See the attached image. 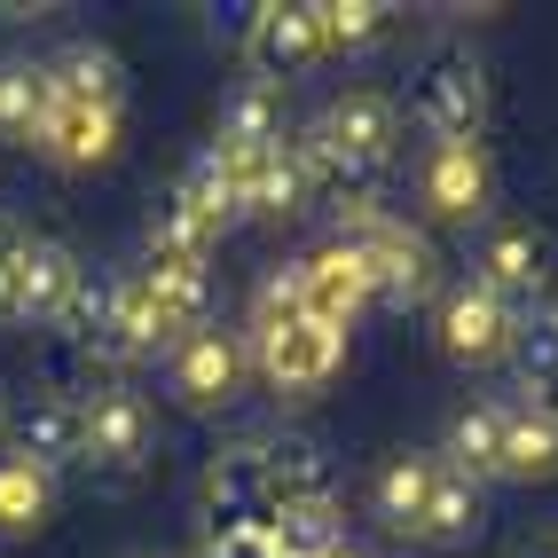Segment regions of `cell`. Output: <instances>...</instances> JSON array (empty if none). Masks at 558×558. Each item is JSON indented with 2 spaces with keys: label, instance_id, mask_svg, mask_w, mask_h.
Masks as SVG:
<instances>
[{
  "label": "cell",
  "instance_id": "1",
  "mask_svg": "<svg viewBox=\"0 0 558 558\" xmlns=\"http://www.w3.org/2000/svg\"><path fill=\"white\" fill-rule=\"evenodd\" d=\"M330 244L362 252L378 307H425V300H440V252H433V236L409 229L401 213H386L378 197H347L339 205V236H330Z\"/></svg>",
  "mask_w": 558,
  "mask_h": 558
},
{
  "label": "cell",
  "instance_id": "2",
  "mask_svg": "<svg viewBox=\"0 0 558 558\" xmlns=\"http://www.w3.org/2000/svg\"><path fill=\"white\" fill-rule=\"evenodd\" d=\"M433 323H440V354H449L457 369H496V362H511V354H519V339H527V315L504 307L496 291H480L472 276L440 283Z\"/></svg>",
  "mask_w": 558,
  "mask_h": 558
},
{
  "label": "cell",
  "instance_id": "3",
  "mask_svg": "<svg viewBox=\"0 0 558 558\" xmlns=\"http://www.w3.org/2000/svg\"><path fill=\"white\" fill-rule=\"evenodd\" d=\"M417 213L433 229H488V213H496L488 142H433L417 166Z\"/></svg>",
  "mask_w": 558,
  "mask_h": 558
},
{
  "label": "cell",
  "instance_id": "4",
  "mask_svg": "<svg viewBox=\"0 0 558 558\" xmlns=\"http://www.w3.org/2000/svg\"><path fill=\"white\" fill-rule=\"evenodd\" d=\"M315 142H323V158L339 166V181L347 173H378V166H393V150H401V110H393V95H378V87H354V95H339L315 119Z\"/></svg>",
  "mask_w": 558,
  "mask_h": 558
},
{
  "label": "cell",
  "instance_id": "5",
  "mask_svg": "<svg viewBox=\"0 0 558 558\" xmlns=\"http://www.w3.org/2000/svg\"><path fill=\"white\" fill-rule=\"evenodd\" d=\"M472 283L527 315L550 291V236L535 220H488V229H480V252H472Z\"/></svg>",
  "mask_w": 558,
  "mask_h": 558
},
{
  "label": "cell",
  "instance_id": "6",
  "mask_svg": "<svg viewBox=\"0 0 558 558\" xmlns=\"http://www.w3.org/2000/svg\"><path fill=\"white\" fill-rule=\"evenodd\" d=\"M417 126L433 142H480V126H488V71H480L464 48H440L425 71H417Z\"/></svg>",
  "mask_w": 558,
  "mask_h": 558
},
{
  "label": "cell",
  "instance_id": "7",
  "mask_svg": "<svg viewBox=\"0 0 558 558\" xmlns=\"http://www.w3.org/2000/svg\"><path fill=\"white\" fill-rule=\"evenodd\" d=\"M244 369H252V347L236 339V330L205 323V330H190V339L173 347V362H166V386H173V401H181V409L213 417V409H229V401L244 393Z\"/></svg>",
  "mask_w": 558,
  "mask_h": 558
},
{
  "label": "cell",
  "instance_id": "8",
  "mask_svg": "<svg viewBox=\"0 0 558 558\" xmlns=\"http://www.w3.org/2000/svg\"><path fill=\"white\" fill-rule=\"evenodd\" d=\"M244 347H252L259 378H268L283 401H307V393H323L330 378H339V362H347V330L291 323V330H276V339H244Z\"/></svg>",
  "mask_w": 558,
  "mask_h": 558
},
{
  "label": "cell",
  "instance_id": "9",
  "mask_svg": "<svg viewBox=\"0 0 558 558\" xmlns=\"http://www.w3.org/2000/svg\"><path fill=\"white\" fill-rule=\"evenodd\" d=\"M87 347H95V362H110V369L150 362L158 347H173L166 323H158V300H150V276H142V268L102 283V315H95V330H87Z\"/></svg>",
  "mask_w": 558,
  "mask_h": 558
},
{
  "label": "cell",
  "instance_id": "10",
  "mask_svg": "<svg viewBox=\"0 0 558 558\" xmlns=\"http://www.w3.org/2000/svg\"><path fill=\"white\" fill-rule=\"evenodd\" d=\"M48 166H63V173H95V166H110L126 150V110L119 102H71V95H56V110H48V126H40V142H32Z\"/></svg>",
  "mask_w": 558,
  "mask_h": 558
},
{
  "label": "cell",
  "instance_id": "11",
  "mask_svg": "<svg viewBox=\"0 0 558 558\" xmlns=\"http://www.w3.org/2000/svg\"><path fill=\"white\" fill-rule=\"evenodd\" d=\"M300 300H307V323H323V330H354L369 307H378V291H369L362 252L323 244V252L300 259Z\"/></svg>",
  "mask_w": 558,
  "mask_h": 558
},
{
  "label": "cell",
  "instance_id": "12",
  "mask_svg": "<svg viewBox=\"0 0 558 558\" xmlns=\"http://www.w3.org/2000/svg\"><path fill=\"white\" fill-rule=\"evenodd\" d=\"M244 63H252V80H268V87H283L291 71L323 63L315 16L300 9V0H268V9H252V24H244Z\"/></svg>",
  "mask_w": 558,
  "mask_h": 558
},
{
  "label": "cell",
  "instance_id": "13",
  "mask_svg": "<svg viewBox=\"0 0 558 558\" xmlns=\"http://www.w3.org/2000/svg\"><path fill=\"white\" fill-rule=\"evenodd\" d=\"M150 401L126 393V386H110L87 401V464L102 472H142V457H150Z\"/></svg>",
  "mask_w": 558,
  "mask_h": 558
},
{
  "label": "cell",
  "instance_id": "14",
  "mask_svg": "<svg viewBox=\"0 0 558 558\" xmlns=\"http://www.w3.org/2000/svg\"><path fill=\"white\" fill-rule=\"evenodd\" d=\"M433 480H440V457H425V449L386 457L378 480H369V519H378L386 535H409V543H417V519H425V504H433Z\"/></svg>",
  "mask_w": 558,
  "mask_h": 558
},
{
  "label": "cell",
  "instance_id": "15",
  "mask_svg": "<svg viewBox=\"0 0 558 558\" xmlns=\"http://www.w3.org/2000/svg\"><path fill=\"white\" fill-rule=\"evenodd\" d=\"M504 480H519V488L558 480V409L535 393L504 401Z\"/></svg>",
  "mask_w": 558,
  "mask_h": 558
},
{
  "label": "cell",
  "instance_id": "16",
  "mask_svg": "<svg viewBox=\"0 0 558 558\" xmlns=\"http://www.w3.org/2000/svg\"><path fill=\"white\" fill-rule=\"evenodd\" d=\"M16 276H24V323H63L80 307V291H87V268H80V252L63 236H32Z\"/></svg>",
  "mask_w": 558,
  "mask_h": 558
},
{
  "label": "cell",
  "instance_id": "17",
  "mask_svg": "<svg viewBox=\"0 0 558 558\" xmlns=\"http://www.w3.org/2000/svg\"><path fill=\"white\" fill-rule=\"evenodd\" d=\"M440 472L472 480V488H488L504 480V401H464L449 433H440Z\"/></svg>",
  "mask_w": 558,
  "mask_h": 558
},
{
  "label": "cell",
  "instance_id": "18",
  "mask_svg": "<svg viewBox=\"0 0 558 558\" xmlns=\"http://www.w3.org/2000/svg\"><path fill=\"white\" fill-rule=\"evenodd\" d=\"M56 519V472L40 457L9 449L0 457V543H32Z\"/></svg>",
  "mask_w": 558,
  "mask_h": 558
},
{
  "label": "cell",
  "instance_id": "19",
  "mask_svg": "<svg viewBox=\"0 0 558 558\" xmlns=\"http://www.w3.org/2000/svg\"><path fill=\"white\" fill-rule=\"evenodd\" d=\"M16 449H24V457H40V464L63 480V464H80V457H87V401H71V393H40V401L24 409Z\"/></svg>",
  "mask_w": 558,
  "mask_h": 558
},
{
  "label": "cell",
  "instance_id": "20",
  "mask_svg": "<svg viewBox=\"0 0 558 558\" xmlns=\"http://www.w3.org/2000/svg\"><path fill=\"white\" fill-rule=\"evenodd\" d=\"M480 535H488V488L440 472V480H433V504H425V519H417V543H425V550H472Z\"/></svg>",
  "mask_w": 558,
  "mask_h": 558
},
{
  "label": "cell",
  "instance_id": "21",
  "mask_svg": "<svg viewBox=\"0 0 558 558\" xmlns=\"http://www.w3.org/2000/svg\"><path fill=\"white\" fill-rule=\"evenodd\" d=\"M48 110H56V71L32 63V56H9L0 63V134L9 142H40Z\"/></svg>",
  "mask_w": 558,
  "mask_h": 558
},
{
  "label": "cell",
  "instance_id": "22",
  "mask_svg": "<svg viewBox=\"0 0 558 558\" xmlns=\"http://www.w3.org/2000/svg\"><path fill=\"white\" fill-rule=\"evenodd\" d=\"M283 134H291V119H283V87H268V80L229 87V102H220V134H213V142H236V150H276Z\"/></svg>",
  "mask_w": 558,
  "mask_h": 558
},
{
  "label": "cell",
  "instance_id": "23",
  "mask_svg": "<svg viewBox=\"0 0 558 558\" xmlns=\"http://www.w3.org/2000/svg\"><path fill=\"white\" fill-rule=\"evenodd\" d=\"M48 71H56V95H71V102H119L126 110V63L102 40H71Z\"/></svg>",
  "mask_w": 558,
  "mask_h": 558
},
{
  "label": "cell",
  "instance_id": "24",
  "mask_svg": "<svg viewBox=\"0 0 558 558\" xmlns=\"http://www.w3.org/2000/svg\"><path fill=\"white\" fill-rule=\"evenodd\" d=\"M307 16H315L323 56H362V48H378L386 24H393V9H378V0H307Z\"/></svg>",
  "mask_w": 558,
  "mask_h": 558
},
{
  "label": "cell",
  "instance_id": "25",
  "mask_svg": "<svg viewBox=\"0 0 558 558\" xmlns=\"http://www.w3.org/2000/svg\"><path fill=\"white\" fill-rule=\"evenodd\" d=\"M291 323H307V300H300V259H283V268L259 276L252 291V339H276V330Z\"/></svg>",
  "mask_w": 558,
  "mask_h": 558
},
{
  "label": "cell",
  "instance_id": "26",
  "mask_svg": "<svg viewBox=\"0 0 558 558\" xmlns=\"http://www.w3.org/2000/svg\"><path fill=\"white\" fill-rule=\"evenodd\" d=\"M519 362H527V393L558 409V339H550L543 323L527 330V339H519Z\"/></svg>",
  "mask_w": 558,
  "mask_h": 558
},
{
  "label": "cell",
  "instance_id": "27",
  "mask_svg": "<svg viewBox=\"0 0 558 558\" xmlns=\"http://www.w3.org/2000/svg\"><path fill=\"white\" fill-rule=\"evenodd\" d=\"M24 252H32V229L0 205V268H24Z\"/></svg>",
  "mask_w": 558,
  "mask_h": 558
},
{
  "label": "cell",
  "instance_id": "28",
  "mask_svg": "<svg viewBox=\"0 0 558 558\" xmlns=\"http://www.w3.org/2000/svg\"><path fill=\"white\" fill-rule=\"evenodd\" d=\"M0 323H24V276L0 268Z\"/></svg>",
  "mask_w": 558,
  "mask_h": 558
},
{
  "label": "cell",
  "instance_id": "29",
  "mask_svg": "<svg viewBox=\"0 0 558 558\" xmlns=\"http://www.w3.org/2000/svg\"><path fill=\"white\" fill-rule=\"evenodd\" d=\"M323 558H369V550H362V543H347V535H339V543H330V550H323Z\"/></svg>",
  "mask_w": 558,
  "mask_h": 558
},
{
  "label": "cell",
  "instance_id": "30",
  "mask_svg": "<svg viewBox=\"0 0 558 558\" xmlns=\"http://www.w3.org/2000/svg\"><path fill=\"white\" fill-rule=\"evenodd\" d=\"M519 558H558V535H550V543H527V550H519Z\"/></svg>",
  "mask_w": 558,
  "mask_h": 558
},
{
  "label": "cell",
  "instance_id": "31",
  "mask_svg": "<svg viewBox=\"0 0 558 558\" xmlns=\"http://www.w3.org/2000/svg\"><path fill=\"white\" fill-rule=\"evenodd\" d=\"M543 330H550V339H558V300H550V315H543Z\"/></svg>",
  "mask_w": 558,
  "mask_h": 558
},
{
  "label": "cell",
  "instance_id": "32",
  "mask_svg": "<svg viewBox=\"0 0 558 558\" xmlns=\"http://www.w3.org/2000/svg\"><path fill=\"white\" fill-rule=\"evenodd\" d=\"M0 425H9V393H0Z\"/></svg>",
  "mask_w": 558,
  "mask_h": 558
},
{
  "label": "cell",
  "instance_id": "33",
  "mask_svg": "<svg viewBox=\"0 0 558 558\" xmlns=\"http://www.w3.org/2000/svg\"><path fill=\"white\" fill-rule=\"evenodd\" d=\"M205 558H213V550H205Z\"/></svg>",
  "mask_w": 558,
  "mask_h": 558
}]
</instances>
